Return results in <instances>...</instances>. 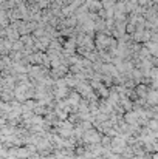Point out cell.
<instances>
[{"mask_svg": "<svg viewBox=\"0 0 158 159\" xmlns=\"http://www.w3.org/2000/svg\"><path fill=\"white\" fill-rule=\"evenodd\" d=\"M64 47H65V51L67 53L71 54L74 51V47H76V39H68V42H65Z\"/></svg>", "mask_w": 158, "mask_h": 159, "instance_id": "7a4b0ae2", "label": "cell"}, {"mask_svg": "<svg viewBox=\"0 0 158 159\" xmlns=\"http://www.w3.org/2000/svg\"><path fill=\"white\" fill-rule=\"evenodd\" d=\"M151 42H157L158 43V33H152V39H151Z\"/></svg>", "mask_w": 158, "mask_h": 159, "instance_id": "52a82bcc", "label": "cell"}, {"mask_svg": "<svg viewBox=\"0 0 158 159\" xmlns=\"http://www.w3.org/2000/svg\"><path fill=\"white\" fill-rule=\"evenodd\" d=\"M127 33L135 34V25H133V23H129V25H127Z\"/></svg>", "mask_w": 158, "mask_h": 159, "instance_id": "5b68a950", "label": "cell"}, {"mask_svg": "<svg viewBox=\"0 0 158 159\" xmlns=\"http://www.w3.org/2000/svg\"><path fill=\"white\" fill-rule=\"evenodd\" d=\"M151 2H152V0H138V3H140V5H143V6H147V5L151 6V5H152Z\"/></svg>", "mask_w": 158, "mask_h": 159, "instance_id": "8992f818", "label": "cell"}, {"mask_svg": "<svg viewBox=\"0 0 158 159\" xmlns=\"http://www.w3.org/2000/svg\"><path fill=\"white\" fill-rule=\"evenodd\" d=\"M22 47H23V42L22 40H17V42L12 43V50H20Z\"/></svg>", "mask_w": 158, "mask_h": 159, "instance_id": "277c9868", "label": "cell"}, {"mask_svg": "<svg viewBox=\"0 0 158 159\" xmlns=\"http://www.w3.org/2000/svg\"><path fill=\"white\" fill-rule=\"evenodd\" d=\"M5 33H6V36H8V40H9V42H12V43H14V42L20 40V39H19V36H20V34H19V31L14 28V25H12V23H11V26L5 28Z\"/></svg>", "mask_w": 158, "mask_h": 159, "instance_id": "6da1fadb", "label": "cell"}, {"mask_svg": "<svg viewBox=\"0 0 158 159\" xmlns=\"http://www.w3.org/2000/svg\"><path fill=\"white\" fill-rule=\"evenodd\" d=\"M20 40L23 42V45H26V47H31L33 45V40H36L33 36H30V34H26V36H22L20 37Z\"/></svg>", "mask_w": 158, "mask_h": 159, "instance_id": "3957f363", "label": "cell"}]
</instances>
